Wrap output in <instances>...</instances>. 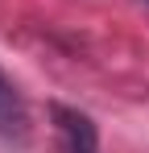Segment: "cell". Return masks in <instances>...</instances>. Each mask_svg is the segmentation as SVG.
<instances>
[{
  "instance_id": "obj_1",
  "label": "cell",
  "mask_w": 149,
  "mask_h": 153,
  "mask_svg": "<svg viewBox=\"0 0 149 153\" xmlns=\"http://www.w3.org/2000/svg\"><path fill=\"white\" fill-rule=\"evenodd\" d=\"M50 116L58 128L62 153H99V128L87 112H79L71 103H50Z\"/></svg>"
},
{
  "instance_id": "obj_2",
  "label": "cell",
  "mask_w": 149,
  "mask_h": 153,
  "mask_svg": "<svg viewBox=\"0 0 149 153\" xmlns=\"http://www.w3.org/2000/svg\"><path fill=\"white\" fill-rule=\"evenodd\" d=\"M21 132H25V103L13 79L0 71V137H21Z\"/></svg>"
}]
</instances>
